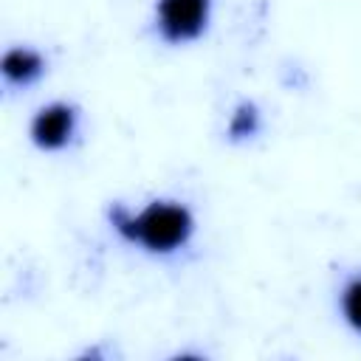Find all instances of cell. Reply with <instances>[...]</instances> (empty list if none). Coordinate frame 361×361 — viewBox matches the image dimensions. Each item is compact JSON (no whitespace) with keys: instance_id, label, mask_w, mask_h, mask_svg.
<instances>
[{"instance_id":"obj_1","label":"cell","mask_w":361,"mask_h":361,"mask_svg":"<svg viewBox=\"0 0 361 361\" xmlns=\"http://www.w3.org/2000/svg\"><path fill=\"white\" fill-rule=\"evenodd\" d=\"M107 217L124 240L141 245L149 254H175L195 234V217L189 206L178 200H152L138 214L116 203L110 206Z\"/></svg>"},{"instance_id":"obj_2","label":"cell","mask_w":361,"mask_h":361,"mask_svg":"<svg viewBox=\"0 0 361 361\" xmlns=\"http://www.w3.org/2000/svg\"><path fill=\"white\" fill-rule=\"evenodd\" d=\"M212 20V0H158L155 28L164 42L183 45L203 37Z\"/></svg>"},{"instance_id":"obj_3","label":"cell","mask_w":361,"mask_h":361,"mask_svg":"<svg viewBox=\"0 0 361 361\" xmlns=\"http://www.w3.org/2000/svg\"><path fill=\"white\" fill-rule=\"evenodd\" d=\"M76 124H79L76 104L51 102L45 107H39L37 116L31 118V141L45 152L65 149L76 135Z\"/></svg>"},{"instance_id":"obj_4","label":"cell","mask_w":361,"mask_h":361,"mask_svg":"<svg viewBox=\"0 0 361 361\" xmlns=\"http://www.w3.org/2000/svg\"><path fill=\"white\" fill-rule=\"evenodd\" d=\"M45 68H48L45 56L39 51L23 45V48H8L3 54V68L0 71H3V79H6L8 87H28L45 73Z\"/></svg>"},{"instance_id":"obj_5","label":"cell","mask_w":361,"mask_h":361,"mask_svg":"<svg viewBox=\"0 0 361 361\" xmlns=\"http://www.w3.org/2000/svg\"><path fill=\"white\" fill-rule=\"evenodd\" d=\"M262 127V116H259V107L254 102H240L228 118V141L240 144V141H248L259 133Z\"/></svg>"},{"instance_id":"obj_6","label":"cell","mask_w":361,"mask_h":361,"mask_svg":"<svg viewBox=\"0 0 361 361\" xmlns=\"http://www.w3.org/2000/svg\"><path fill=\"white\" fill-rule=\"evenodd\" d=\"M338 302H341V316H344V322L361 336V274H355V276H350V279L344 282Z\"/></svg>"}]
</instances>
